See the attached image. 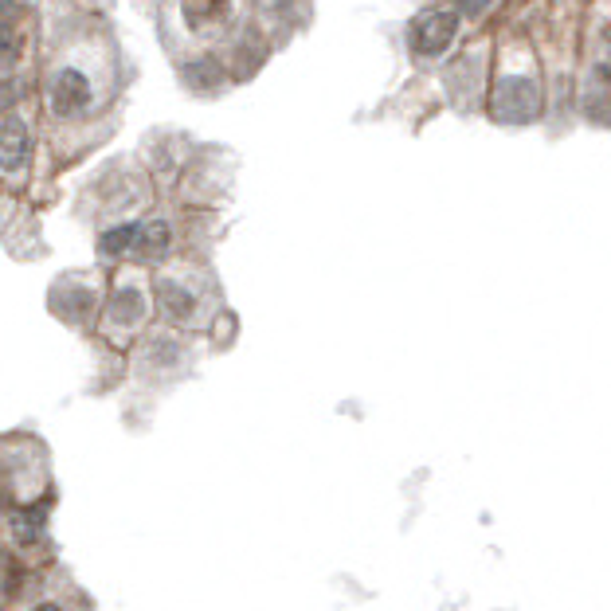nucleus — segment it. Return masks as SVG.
Here are the masks:
<instances>
[{"label":"nucleus","mask_w":611,"mask_h":611,"mask_svg":"<svg viewBox=\"0 0 611 611\" xmlns=\"http://www.w3.org/2000/svg\"><path fill=\"white\" fill-rule=\"evenodd\" d=\"M537 114H541V87H537V79L506 75V79L494 83V91H490V118L494 122L525 126Z\"/></svg>","instance_id":"obj_1"},{"label":"nucleus","mask_w":611,"mask_h":611,"mask_svg":"<svg viewBox=\"0 0 611 611\" xmlns=\"http://www.w3.org/2000/svg\"><path fill=\"white\" fill-rule=\"evenodd\" d=\"M91 79L83 75V71H75V67H67V71H59L55 79H51V114H59V118H75V114H83L87 106H91Z\"/></svg>","instance_id":"obj_2"},{"label":"nucleus","mask_w":611,"mask_h":611,"mask_svg":"<svg viewBox=\"0 0 611 611\" xmlns=\"http://www.w3.org/2000/svg\"><path fill=\"white\" fill-rule=\"evenodd\" d=\"M455 32H459V16L455 12H427L412 28V47L420 55H439V51L451 47Z\"/></svg>","instance_id":"obj_3"},{"label":"nucleus","mask_w":611,"mask_h":611,"mask_svg":"<svg viewBox=\"0 0 611 611\" xmlns=\"http://www.w3.org/2000/svg\"><path fill=\"white\" fill-rule=\"evenodd\" d=\"M584 110L588 118L596 122H611V44H608V55L592 63L588 71V83H584Z\"/></svg>","instance_id":"obj_4"},{"label":"nucleus","mask_w":611,"mask_h":611,"mask_svg":"<svg viewBox=\"0 0 611 611\" xmlns=\"http://www.w3.org/2000/svg\"><path fill=\"white\" fill-rule=\"evenodd\" d=\"M28 126L20 118H0V169H20L28 161Z\"/></svg>","instance_id":"obj_5"},{"label":"nucleus","mask_w":611,"mask_h":611,"mask_svg":"<svg viewBox=\"0 0 611 611\" xmlns=\"http://www.w3.org/2000/svg\"><path fill=\"white\" fill-rule=\"evenodd\" d=\"M16 4H8V0H0V71H8V67H16V59H20V28H16Z\"/></svg>","instance_id":"obj_6"},{"label":"nucleus","mask_w":611,"mask_h":611,"mask_svg":"<svg viewBox=\"0 0 611 611\" xmlns=\"http://www.w3.org/2000/svg\"><path fill=\"white\" fill-rule=\"evenodd\" d=\"M141 314H145V298H141V290H134V286L118 290V294L110 298V306H106V318L122 329L138 326Z\"/></svg>","instance_id":"obj_7"},{"label":"nucleus","mask_w":611,"mask_h":611,"mask_svg":"<svg viewBox=\"0 0 611 611\" xmlns=\"http://www.w3.org/2000/svg\"><path fill=\"white\" fill-rule=\"evenodd\" d=\"M157 302H161L165 318H173V322H188L192 310H196V298L188 294L181 282H161L157 286Z\"/></svg>","instance_id":"obj_8"},{"label":"nucleus","mask_w":611,"mask_h":611,"mask_svg":"<svg viewBox=\"0 0 611 611\" xmlns=\"http://www.w3.org/2000/svg\"><path fill=\"white\" fill-rule=\"evenodd\" d=\"M8 521H12L16 541H24V545H36L44 537V506H16Z\"/></svg>","instance_id":"obj_9"},{"label":"nucleus","mask_w":611,"mask_h":611,"mask_svg":"<svg viewBox=\"0 0 611 611\" xmlns=\"http://www.w3.org/2000/svg\"><path fill=\"white\" fill-rule=\"evenodd\" d=\"M228 8H232V0H181V12H185L188 28H204V24L220 20Z\"/></svg>","instance_id":"obj_10"},{"label":"nucleus","mask_w":611,"mask_h":611,"mask_svg":"<svg viewBox=\"0 0 611 611\" xmlns=\"http://www.w3.org/2000/svg\"><path fill=\"white\" fill-rule=\"evenodd\" d=\"M138 224H122V228H110V232L98 239V251L102 255H126L130 247H138Z\"/></svg>","instance_id":"obj_11"},{"label":"nucleus","mask_w":611,"mask_h":611,"mask_svg":"<svg viewBox=\"0 0 611 611\" xmlns=\"http://www.w3.org/2000/svg\"><path fill=\"white\" fill-rule=\"evenodd\" d=\"M169 239H173V232H169V224H165V220H157V224H145V228H141V235H138L141 255H149V259L165 255V251H169Z\"/></svg>","instance_id":"obj_12"},{"label":"nucleus","mask_w":611,"mask_h":611,"mask_svg":"<svg viewBox=\"0 0 611 611\" xmlns=\"http://www.w3.org/2000/svg\"><path fill=\"white\" fill-rule=\"evenodd\" d=\"M0 596H20V568L8 549H0Z\"/></svg>","instance_id":"obj_13"},{"label":"nucleus","mask_w":611,"mask_h":611,"mask_svg":"<svg viewBox=\"0 0 611 611\" xmlns=\"http://www.w3.org/2000/svg\"><path fill=\"white\" fill-rule=\"evenodd\" d=\"M24 94L20 83H0V110H8V106H16V98Z\"/></svg>","instance_id":"obj_14"},{"label":"nucleus","mask_w":611,"mask_h":611,"mask_svg":"<svg viewBox=\"0 0 611 611\" xmlns=\"http://www.w3.org/2000/svg\"><path fill=\"white\" fill-rule=\"evenodd\" d=\"M259 12H267V16H279V12H286L290 8V0H251Z\"/></svg>","instance_id":"obj_15"},{"label":"nucleus","mask_w":611,"mask_h":611,"mask_svg":"<svg viewBox=\"0 0 611 611\" xmlns=\"http://www.w3.org/2000/svg\"><path fill=\"white\" fill-rule=\"evenodd\" d=\"M455 4H459V12H463V16H478V12H482L490 0H455Z\"/></svg>","instance_id":"obj_16"},{"label":"nucleus","mask_w":611,"mask_h":611,"mask_svg":"<svg viewBox=\"0 0 611 611\" xmlns=\"http://www.w3.org/2000/svg\"><path fill=\"white\" fill-rule=\"evenodd\" d=\"M32 611H63V608H55V604H40V608H32Z\"/></svg>","instance_id":"obj_17"}]
</instances>
